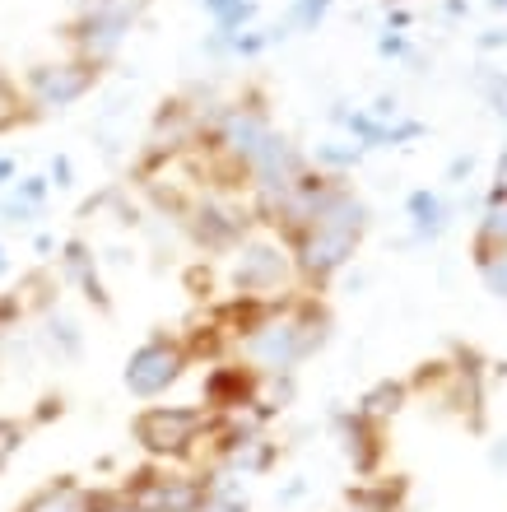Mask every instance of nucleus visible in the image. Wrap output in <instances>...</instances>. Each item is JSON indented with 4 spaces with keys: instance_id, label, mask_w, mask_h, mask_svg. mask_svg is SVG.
Masks as SVG:
<instances>
[{
    "instance_id": "obj_1",
    "label": "nucleus",
    "mask_w": 507,
    "mask_h": 512,
    "mask_svg": "<svg viewBox=\"0 0 507 512\" xmlns=\"http://www.w3.org/2000/svg\"><path fill=\"white\" fill-rule=\"evenodd\" d=\"M363 233H368V205L354 191L331 177L321 187L312 215L303 219V229L289 233V252H294V270L303 284H326L354 261Z\"/></svg>"
},
{
    "instance_id": "obj_2",
    "label": "nucleus",
    "mask_w": 507,
    "mask_h": 512,
    "mask_svg": "<svg viewBox=\"0 0 507 512\" xmlns=\"http://www.w3.org/2000/svg\"><path fill=\"white\" fill-rule=\"evenodd\" d=\"M326 340H331V317L317 298H275L261 312V322L238 336V354L252 373L270 378V373H294Z\"/></svg>"
},
{
    "instance_id": "obj_3",
    "label": "nucleus",
    "mask_w": 507,
    "mask_h": 512,
    "mask_svg": "<svg viewBox=\"0 0 507 512\" xmlns=\"http://www.w3.org/2000/svg\"><path fill=\"white\" fill-rule=\"evenodd\" d=\"M214 415L210 405H145L131 419V438L135 447L154 461H182L196 457V447L205 438H214Z\"/></svg>"
},
{
    "instance_id": "obj_4",
    "label": "nucleus",
    "mask_w": 507,
    "mask_h": 512,
    "mask_svg": "<svg viewBox=\"0 0 507 512\" xmlns=\"http://www.w3.org/2000/svg\"><path fill=\"white\" fill-rule=\"evenodd\" d=\"M294 252L284 238H270V233H247L238 247H233V261H228V280L242 298H280V289L294 284Z\"/></svg>"
},
{
    "instance_id": "obj_5",
    "label": "nucleus",
    "mask_w": 507,
    "mask_h": 512,
    "mask_svg": "<svg viewBox=\"0 0 507 512\" xmlns=\"http://www.w3.org/2000/svg\"><path fill=\"white\" fill-rule=\"evenodd\" d=\"M121 499L131 503L135 512H196L210 499V480L168 471V466H145V471L126 475Z\"/></svg>"
},
{
    "instance_id": "obj_6",
    "label": "nucleus",
    "mask_w": 507,
    "mask_h": 512,
    "mask_svg": "<svg viewBox=\"0 0 507 512\" xmlns=\"http://www.w3.org/2000/svg\"><path fill=\"white\" fill-rule=\"evenodd\" d=\"M187 368H191L187 340H177V336H149L140 350H131L121 382H126V391H131V396H140V401H154V396H163L168 387H177Z\"/></svg>"
},
{
    "instance_id": "obj_7",
    "label": "nucleus",
    "mask_w": 507,
    "mask_h": 512,
    "mask_svg": "<svg viewBox=\"0 0 507 512\" xmlns=\"http://www.w3.org/2000/svg\"><path fill=\"white\" fill-rule=\"evenodd\" d=\"M98 84V70L80 56L70 61H47V66H33L24 75V108L33 112H66L70 103H80L89 89Z\"/></svg>"
},
{
    "instance_id": "obj_8",
    "label": "nucleus",
    "mask_w": 507,
    "mask_h": 512,
    "mask_svg": "<svg viewBox=\"0 0 507 512\" xmlns=\"http://www.w3.org/2000/svg\"><path fill=\"white\" fill-rule=\"evenodd\" d=\"M140 10H145V0H121V5H112V10L80 14V19L70 24V47H75V56L89 61L94 70H103L107 61L121 52V42L131 38Z\"/></svg>"
},
{
    "instance_id": "obj_9",
    "label": "nucleus",
    "mask_w": 507,
    "mask_h": 512,
    "mask_svg": "<svg viewBox=\"0 0 507 512\" xmlns=\"http://www.w3.org/2000/svg\"><path fill=\"white\" fill-rule=\"evenodd\" d=\"M182 215H187L182 224L196 233V243L210 247V252H228V247H238L242 238H247V229H252L247 210H242L238 201L219 196V191L196 196V205H191V210H182Z\"/></svg>"
},
{
    "instance_id": "obj_10",
    "label": "nucleus",
    "mask_w": 507,
    "mask_h": 512,
    "mask_svg": "<svg viewBox=\"0 0 507 512\" xmlns=\"http://www.w3.org/2000/svg\"><path fill=\"white\" fill-rule=\"evenodd\" d=\"M335 429H340V443H345V457L354 461V471L373 475L377 461H382V429L368 424L363 415H340L335 419Z\"/></svg>"
},
{
    "instance_id": "obj_11",
    "label": "nucleus",
    "mask_w": 507,
    "mask_h": 512,
    "mask_svg": "<svg viewBox=\"0 0 507 512\" xmlns=\"http://www.w3.org/2000/svg\"><path fill=\"white\" fill-rule=\"evenodd\" d=\"M61 275H66L70 284H80V294L94 303L98 312H107L112 303H107V289L103 280H98V261H94V247L80 243V238H70L66 247H61Z\"/></svg>"
},
{
    "instance_id": "obj_12",
    "label": "nucleus",
    "mask_w": 507,
    "mask_h": 512,
    "mask_svg": "<svg viewBox=\"0 0 507 512\" xmlns=\"http://www.w3.org/2000/svg\"><path fill=\"white\" fill-rule=\"evenodd\" d=\"M14 512H84V485L75 475H56L42 489H33Z\"/></svg>"
},
{
    "instance_id": "obj_13",
    "label": "nucleus",
    "mask_w": 507,
    "mask_h": 512,
    "mask_svg": "<svg viewBox=\"0 0 507 512\" xmlns=\"http://www.w3.org/2000/svg\"><path fill=\"white\" fill-rule=\"evenodd\" d=\"M42 345H47V354H52L56 364H70V359H80L84 350V331L75 317H66V312L47 308V317H42Z\"/></svg>"
},
{
    "instance_id": "obj_14",
    "label": "nucleus",
    "mask_w": 507,
    "mask_h": 512,
    "mask_svg": "<svg viewBox=\"0 0 507 512\" xmlns=\"http://www.w3.org/2000/svg\"><path fill=\"white\" fill-rule=\"evenodd\" d=\"M475 252H507V191H489L475 224Z\"/></svg>"
},
{
    "instance_id": "obj_15",
    "label": "nucleus",
    "mask_w": 507,
    "mask_h": 512,
    "mask_svg": "<svg viewBox=\"0 0 507 512\" xmlns=\"http://www.w3.org/2000/svg\"><path fill=\"white\" fill-rule=\"evenodd\" d=\"M405 405V382H377L373 391H363V401L354 405V415H363L368 424H377V429H387L391 419L401 415Z\"/></svg>"
},
{
    "instance_id": "obj_16",
    "label": "nucleus",
    "mask_w": 507,
    "mask_h": 512,
    "mask_svg": "<svg viewBox=\"0 0 507 512\" xmlns=\"http://www.w3.org/2000/svg\"><path fill=\"white\" fill-rule=\"evenodd\" d=\"M405 210H410V219H414V238H419V243H433V238L447 229V205H442L438 191H414L410 201H405Z\"/></svg>"
},
{
    "instance_id": "obj_17",
    "label": "nucleus",
    "mask_w": 507,
    "mask_h": 512,
    "mask_svg": "<svg viewBox=\"0 0 507 512\" xmlns=\"http://www.w3.org/2000/svg\"><path fill=\"white\" fill-rule=\"evenodd\" d=\"M214 19V33H242V24L256 14V0H205Z\"/></svg>"
},
{
    "instance_id": "obj_18",
    "label": "nucleus",
    "mask_w": 507,
    "mask_h": 512,
    "mask_svg": "<svg viewBox=\"0 0 507 512\" xmlns=\"http://www.w3.org/2000/svg\"><path fill=\"white\" fill-rule=\"evenodd\" d=\"M480 280L494 298L507 303V252H484L480 256Z\"/></svg>"
},
{
    "instance_id": "obj_19",
    "label": "nucleus",
    "mask_w": 507,
    "mask_h": 512,
    "mask_svg": "<svg viewBox=\"0 0 507 512\" xmlns=\"http://www.w3.org/2000/svg\"><path fill=\"white\" fill-rule=\"evenodd\" d=\"M24 424L19 419H10V415H0V471L10 466L14 457H19V447H24Z\"/></svg>"
},
{
    "instance_id": "obj_20",
    "label": "nucleus",
    "mask_w": 507,
    "mask_h": 512,
    "mask_svg": "<svg viewBox=\"0 0 507 512\" xmlns=\"http://www.w3.org/2000/svg\"><path fill=\"white\" fill-rule=\"evenodd\" d=\"M326 10H331V0H294L289 5V28H317L321 19H326Z\"/></svg>"
},
{
    "instance_id": "obj_21",
    "label": "nucleus",
    "mask_w": 507,
    "mask_h": 512,
    "mask_svg": "<svg viewBox=\"0 0 507 512\" xmlns=\"http://www.w3.org/2000/svg\"><path fill=\"white\" fill-rule=\"evenodd\" d=\"M84 512H135L131 503L121 499V489H84Z\"/></svg>"
},
{
    "instance_id": "obj_22",
    "label": "nucleus",
    "mask_w": 507,
    "mask_h": 512,
    "mask_svg": "<svg viewBox=\"0 0 507 512\" xmlns=\"http://www.w3.org/2000/svg\"><path fill=\"white\" fill-rule=\"evenodd\" d=\"M359 154H363V145H326L317 159L331 163V168H349V163H359Z\"/></svg>"
},
{
    "instance_id": "obj_23",
    "label": "nucleus",
    "mask_w": 507,
    "mask_h": 512,
    "mask_svg": "<svg viewBox=\"0 0 507 512\" xmlns=\"http://www.w3.org/2000/svg\"><path fill=\"white\" fill-rule=\"evenodd\" d=\"M47 182H52L56 191H66L70 182H75V168H70L66 154H56V159H52V173H47Z\"/></svg>"
},
{
    "instance_id": "obj_24",
    "label": "nucleus",
    "mask_w": 507,
    "mask_h": 512,
    "mask_svg": "<svg viewBox=\"0 0 507 512\" xmlns=\"http://www.w3.org/2000/svg\"><path fill=\"white\" fill-rule=\"evenodd\" d=\"M112 5H121V0H75V19H80V14H98V10H112Z\"/></svg>"
},
{
    "instance_id": "obj_25",
    "label": "nucleus",
    "mask_w": 507,
    "mask_h": 512,
    "mask_svg": "<svg viewBox=\"0 0 507 512\" xmlns=\"http://www.w3.org/2000/svg\"><path fill=\"white\" fill-rule=\"evenodd\" d=\"M377 47H382V56H405V38L401 33H391V28H387V38L377 42Z\"/></svg>"
},
{
    "instance_id": "obj_26",
    "label": "nucleus",
    "mask_w": 507,
    "mask_h": 512,
    "mask_svg": "<svg viewBox=\"0 0 507 512\" xmlns=\"http://www.w3.org/2000/svg\"><path fill=\"white\" fill-rule=\"evenodd\" d=\"M480 47H484V52H494V47H507V24H503V28H489V33L480 38Z\"/></svg>"
},
{
    "instance_id": "obj_27",
    "label": "nucleus",
    "mask_w": 507,
    "mask_h": 512,
    "mask_svg": "<svg viewBox=\"0 0 507 512\" xmlns=\"http://www.w3.org/2000/svg\"><path fill=\"white\" fill-rule=\"evenodd\" d=\"M494 191H507V145L498 154V168H494Z\"/></svg>"
},
{
    "instance_id": "obj_28",
    "label": "nucleus",
    "mask_w": 507,
    "mask_h": 512,
    "mask_svg": "<svg viewBox=\"0 0 507 512\" xmlns=\"http://www.w3.org/2000/svg\"><path fill=\"white\" fill-rule=\"evenodd\" d=\"M489 461H494V471H507V438L494 447V452H489Z\"/></svg>"
},
{
    "instance_id": "obj_29",
    "label": "nucleus",
    "mask_w": 507,
    "mask_h": 512,
    "mask_svg": "<svg viewBox=\"0 0 507 512\" xmlns=\"http://www.w3.org/2000/svg\"><path fill=\"white\" fill-rule=\"evenodd\" d=\"M10 177H14V159H10V154H0V187H5Z\"/></svg>"
},
{
    "instance_id": "obj_30",
    "label": "nucleus",
    "mask_w": 507,
    "mask_h": 512,
    "mask_svg": "<svg viewBox=\"0 0 507 512\" xmlns=\"http://www.w3.org/2000/svg\"><path fill=\"white\" fill-rule=\"evenodd\" d=\"M5 270H10V256H5V247H0V275H5Z\"/></svg>"
},
{
    "instance_id": "obj_31",
    "label": "nucleus",
    "mask_w": 507,
    "mask_h": 512,
    "mask_svg": "<svg viewBox=\"0 0 507 512\" xmlns=\"http://www.w3.org/2000/svg\"><path fill=\"white\" fill-rule=\"evenodd\" d=\"M387 5H401V0H387Z\"/></svg>"
}]
</instances>
